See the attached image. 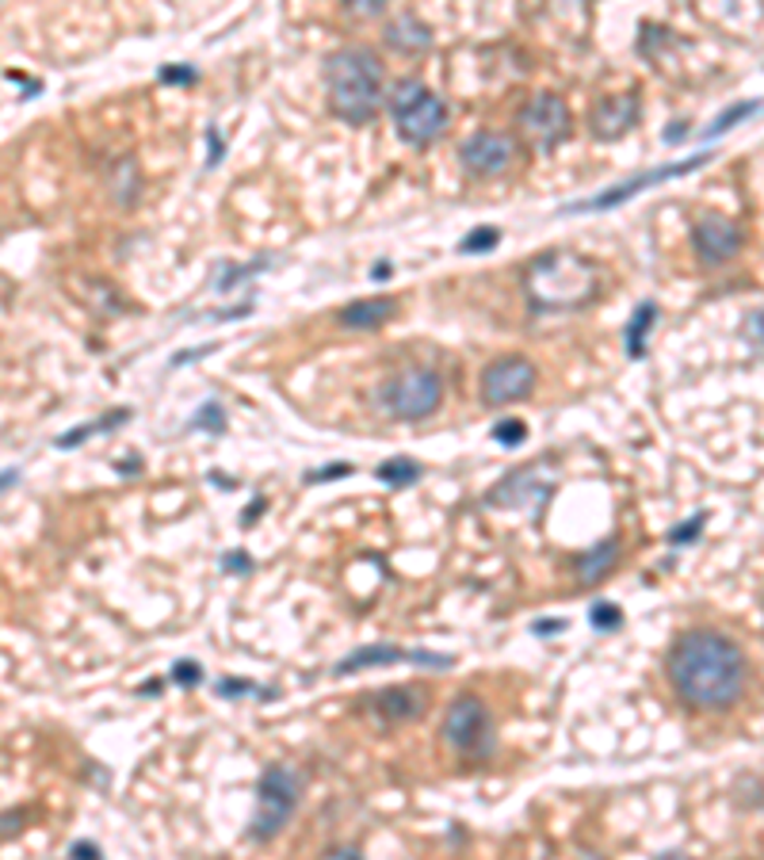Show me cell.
Wrapping results in <instances>:
<instances>
[{
	"label": "cell",
	"instance_id": "cell-42",
	"mask_svg": "<svg viewBox=\"0 0 764 860\" xmlns=\"http://www.w3.org/2000/svg\"><path fill=\"white\" fill-rule=\"evenodd\" d=\"M207 138H211V164H219V157H222V142H219V131H207Z\"/></svg>",
	"mask_w": 764,
	"mask_h": 860
},
{
	"label": "cell",
	"instance_id": "cell-1",
	"mask_svg": "<svg viewBox=\"0 0 764 860\" xmlns=\"http://www.w3.org/2000/svg\"><path fill=\"white\" fill-rule=\"evenodd\" d=\"M665 673L677 700L692 712H726L738 704L749 680V662L741 647L723 631L692 627L673 642Z\"/></svg>",
	"mask_w": 764,
	"mask_h": 860
},
{
	"label": "cell",
	"instance_id": "cell-22",
	"mask_svg": "<svg viewBox=\"0 0 764 860\" xmlns=\"http://www.w3.org/2000/svg\"><path fill=\"white\" fill-rule=\"evenodd\" d=\"M761 108H764L761 100H741V103H734V108H726L723 115H718L715 123H711L707 131H703V138H707V142H711V138H723V134H730L738 123H745V119H753Z\"/></svg>",
	"mask_w": 764,
	"mask_h": 860
},
{
	"label": "cell",
	"instance_id": "cell-13",
	"mask_svg": "<svg viewBox=\"0 0 764 860\" xmlns=\"http://www.w3.org/2000/svg\"><path fill=\"white\" fill-rule=\"evenodd\" d=\"M639 111H642L639 93L601 96V100L593 103V111H589V131H593V138H601V142H616V138H624L634 123H639Z\"/></svg>",
	"mask_w": 764,
	"mask_h": 860
},
{
	"label": "cell",
	"instance_id": "cell-14",
	"mask_svg": "<svg viewBox=\"0 0 764 860\" xmlns=\"http://www.w3.org/2000/svg\"><path fill=\"white\" fill-rule=\"evenodd\" d=\"M531 490H546V493H551V486L539 482L535 467H520V470H513V475L501 478V482L493 486V493L485 501H490V505H497V508H520V505H528V501L535 497Z\"/></svg>",
	"mask_w": 764,
	"mask_h": 860
},
{
	"label": "cell",
	"instance_id": "cell-24",
	"mask_svg": "<svg viewBox=\"0 0 764 860\" xmlns=\"http://www.w3.org/2000/svg\"><path fill=\"white\" fill-rule=\"evenodd\" d=\"M192 429H204V432H211V437H222V432H226V414H222L219 402H204V409L196 414Z\"/></svg>",
	"mask_w": 764,
	"mask_h": 860
},
{
	"label": "cell",
	"instance_id": "cell-35",
	"mask_svg": "<svg viewBox=\"0 0 764 860\" xmlns=\"http://www.w3.org/2000/svg\"><path fill=\"white\" fill-rule=\"evenodd\" d=\"M260 268H264V260H252L249 268H230V272L219 280V291H230V287H234V283H242V280H245V272H260Z\"/></svg>",
	"mask_w": 764,
	"mask_h": 860
},
{
	"label": "cell",
	"instance_id": "cell-21",
	"mask_svg": "<svg viewBox=\"0 0 764 860\" xmlns=\"http://www.w3.org/2000/svg\"><path fill=\"white\" fill-rule=\"evenodd\" d=\"M123 421H131V409H111V414L100 417V421L81 425V429H73V432H65V437H58V447H62V452H70V447L85 444V440L93 437V432H111L115 425H123Z\"/></svg>",
	"mask_w": 764,
	"mask_h": 860
},
{
	"label": "cell",
	"instance_id": "cell-37",
	"mask_svg": "<svg viewBox=\"0 0 764 860\" xmlns=\"http://www.w3.org/2000/svg\"><path fill=\"white\" fill-rule=\"evenodd\" d=\"M264 508H268V501H264V497H252L249 505H245V513H242V528H252V525H257V516H264Z\"/></svg>",
	"mask_w": 764,
	"mask_h": 860
},
{
	"label": "cell",
	"instance_id": "cell-25",
	"mask_svg": "<svg viewBox=\"0 0 764 860\" xmlns=\"http://www.w3.org/2000/svg\"><path fill=\"white\" fill-rule=\"evenodd\" d=\"M497 242H501V230L497 226H478V230H470V234L463 237L459 253H490Z\"/></svg>",
	"mask_w": 764,
	"mask_h": 860
},
{
	"label": "cell",
	"instance_id": "cell-45",
	"mask_svg": "<svg viewBox=\"0 0 764 860\" xmlns=\"http://www.w3.org/2000/svg\"><path fill=\"white\" fill-rule=\"evenodd\" d=\"M12 830H20V814H4V837H9Z\"/></svg>",
	"mask_w": 764,
	"mask_h": 860
},
{
	"label": "cell",
	"instance_id": "cell-30",
	"mask_svg": "<svg viewBox=\"0 0 764 860\" xmlns=\"http://www.w3.org/2000/svg\"><path fill=\"white\" fill-rule=\"evenodd\" d=\"M703 520H707V513H695L692 520H688V525L673 528V532H669V543H673V548H680V543H692L695 536L703 532Z\"/></svg>",
	"mask_w": 764,
	"mask_h": 860
},
{
	"label": "cell",
	"instance_id": "cell-7",
	"mask_svg": "<svg viewBox=\"0 0 764 860\" xmlns=\"http://www.w3.org/2000/svg\"><path fill=\"white\" fill-rule=\"evenodd\" d=\"M444 742L452 750H459L463 758L485 761L497 746V735H493V720L485 712V704L470 692L455 697L444 712Z\"/></svg>",
	"mask_w": 764,
	"mask_h": 860
},
{
	"label": "cell",
	"instance_id": "cell-6",
	"mask_svg": "<svg viewBox=\"0 0 764 860\" xmlns=\"http://www.w3.org/2000/svg\"><path fill=\"white\" fill-rule=\"evenodd\" d=\"M444 402V383L432 368H406L379 391V406L394 421H424Z\"/></svg>",
	"mask_w": 764,
	"mask_h": 860
},
{
	"label": "cell",
	"instance_id": "cell-15",
	"mask_svg": "<svg viewBox=\"0 0 764 860\" xmlns=\"http://www.w3.org/2000/svg\"><path fill=\"white\" fill-rule=\"evenodd\" d=\"M374 708H379V712L386 715V720H394V723L421 720V715H424V692H421V688H409V685L382 688V692H374Z\"/></svg>",
	"mask_w": 764,
	"mask_h": 860
},
{
	"label": "cell",
	"instance_id": "cell-20",
	"mask_svg": "<svg viewBox=\"0 0 764 860\" xmlns=\"http://www.w3.org/2000/svg\"><path fill=\"white\" fill-rule=\"evenodd\" d=\"M654 325H657V306L654 303L634 306V314L627 318V329H624V348L631 360H642V356H646V336Z\"/></svg>",
	"mask_w": 764,
	"mask_h": 860
},
{
	"label": "cell",
	"instance_id": "cell-3",
	"mask_svg": "<svg viewBox=\"0 0 764 860\" xmlns=\"http://www.w3.org/2000/svg\"><path fill=\"white\" fill-rule=\"evenodd\" d=\"M329 111L352 126H363L382 108V65L374 50L344 47L333 50L325 62Z\"/></svg>",
	"mask_w": 764,
	"mask_h": 860
},
{
	"label": "cell",
	"instance_id": "cell-8",
	"mask_svg": "<svg viewBox=\"0 0 764 860\" xmlns=\"http://www.w3.org/2000/svg\"><path fill=\"white\" fill-rule=\"evenodd\" d=\"M520 134L535 153H554L569 138V108L558 93H539L520 108Z\"/></svg>",
	"mask_w": 764,
	"mask_h": 860
},
{
	"label": "cell",
	"instance_id": "cell-34",
	"mask_svg": "<svg viewBox=\"0 0 764 860\" xmlns=\"http://www.w3.org/2000/svg\"><path fill=\"white\" fill-rule=\"evenodd\" d=\"M745 341H753L764 348V310H753L745 318Z\"/></svg>",
	"mask_w": 764,
	"mask_h": 860
},
{
	"label": "cell",
	"instance_id": "cell-11",
	"mask_svg": "<svg viewBox=\"0 0 764 860\" xmlns=\"http://www.w3.org/2000/svg\"><path fill=\"white\" fill-rule=\"evenodd\" d=\"M741 242H745V237H741L738 222H730L718 211H703L692 226V249H695V257H700V265H707V268H718V265H726V260L738 257Z\"/></svg>",
	"mask_w": 764,
	"mask_h": 860
},
{
	"label": "cell",
	"instance_id": "cell-36",
	"mask_svg": "<svg viewBox=\"0 0 764 860\" xmlns=\"http://www.w3.org/2000/svg\"><path fill=\"white\" fill-rule=\"evenodd\" d=\"M222 570H230V574H249L252 563H249V555H245V551H230V555H222Z\"/></svg>",
	"mask_w": 764,
	"mask_h": 860
},
{
	"label": "cell",
	"instance_id": "cell-9",
	"mask_svg": "<svg viewBox=\"0 0 764 860\" xmlns=\"http://www.w3.org/2000/svg\"><path fill=\"white\" fill-rule=\"evenodd\" d=\"M707 161H711V153L703 149V153L688 157V161H673V164H662V169H646V172H639V176H631V181H624V184H616V188L601 192V196H589V199H578V204L562 207V214L612 211V207H619V204H627V199H634L639 192L654 188V184H662V181H673V176H688V172L703 169Z\"/></svg>",
	"mask_w": 764,
	"mask_h": 860
},
{
	"label": "cell",
	"instance_id": "cell-16",
	"mask_svg": "<svg viewBox=\"0 0 764 860\" xmlns=\"http://www.w3.org/2000/svg\"><path fill=\"white\" fill-rule=\"evenodd\" d=\"M382 35H386V47H394L398 54H424V50L432 47L429 24H421V20H417L414 12H406V16H398V20H391Z\"/></svg>",
	"mask_w": 764,
	"mask_h": 860
},
{
	"label": "cell",
	"instance_id": "cell-33",
	"mask_svg": "<svg viewBox=\"0 0 764 860\" xmlns=\"http://www.w3.org/2000/svg\"><path fill=\"white\" fill-rule=\"evenodd\" d=\"M344 9L356 12V16H379L386 9V0H344Z\"/></svg>",
	"mask_w": 764,
	"mask_h": 860
},
{
	"label": "cell",
	"instance_id": "cell-38",
	"mask_svg": "<svg viewBox=\"0 0 764 860\" xmlns=\"http://www.w3.org/2000/svg\"><path fill=\"white\" fill-rule=\"evenodd\" d=\"M211 353H214L211 344H207V348H187V353H176V356H172V368H184L187 360H204V356H211Z\"/></svg>",
	"mask_w": 764,
	"mask_h": 860
},
{
	"label": "cell",
	"instance_id": "cell-2",
	"mask_svg": "<svg viewBox=\"0 0 764 860\" xmlns=\"http://www.w3.org/2000/svg\"><path fill=\"white\" fill-rule=\"evenodd\" d=\"M601 291V268L574 249L539 253L523 272V295L531 310H581Z\"/></svg>",
	"mask_w": 764,
	"mask_h": 860
},
{
	"label": "cell",
	"instance_id": "cell-19",
	"mask_svg": "<svg viewBox=\"0 0 764 860\" xmlns=\"http://www.w3.org/2000/svg\"><path fill=\"white\" fill-rule=\"evenodd\" d=\"M394 662H414V654L391 647V642H371V647H359V650H352L348 658H341L333 673L336 677H348V673L367 669V665H394Z\"/></svg>",
	"mask_w": 764,
	"mask_h": 860
},
{
	"label": "cell",
	"instance_id": "cell-18",
	"mask_svg": "<svg viewBox=\"0 0 764 860\" xmlns=\"http://www.w3.org/2000/svg\"><path fill=\"white\" fill-rule=\"evenodd\" d=\"M616 563H619V540L616 536H608V540H601L596 548L581 551V555L574 558V570H578L581 586H593V581H601Z\"/></svg>",
	"mask_w": 764,
	"mask_h": 860
},
{
	"label": "cell",
	"instance_id": "cell-29",
	"mask_svg": "<svg viewBox=\"0 0 764 860\" xmlns=\"http://www.w3.org/2000/svg\"><path fill=\"white\" fill-rule=\"evenodd\" d=\"M249 692H257V697H272L268 688L252 685V680H219V697L237 700V697H249Z\"/></svg>",
	"mask_w": 764,
	"mask_h": 860
},
{
	"label": "cell",
	"instance_id": "cell-31",
	"mask_svg": "<svg viewBox=\"0 0 764 860\" xmlns=\"http://www.w3.org/2000/svg\"><path fill=\"white\" fill-rule=\"evenodd\" d=\"M157 77H161L164 85H192L199 73L192 70V65H161V70H157Z\"/></svg>",
	"mask_w": 764,
	"mask_h": 860
},
{
	"label": "cell",
	"instance_id": "cell-17",
	"mask_svg": "<svg viewBox=\"0 0 764 860\" xmlns=\"http://www.w3.org/2000/svg\"><path fill=\"white\" fill-rule=\"evenodd\" d=\"M398 314V298H359V303H348L336 321L348 329H379L382 321H391Z\"/></svg>",
	"mask_w": 764,
	"mask_h": 860
},
{
	"label": "cell",
	"instance_id": "cell-28",
	"mask_svg": "<svg viewBox=\"0 0 764 860\" xmlns=\"http://www.w3.org/2000/svg\"><path fill=\"white\" fill-rule=\"evenodd\" d=\"M493 440L505 447H520L523 440H528V429H523V421H516V417H508V421H501L497 429H493Z\"/></svg>",
	"mask_w": 764,
	"mask_h": 860
},
{
	"label": "cell",
	"instance_id": "cell-10",
	"mask_svg": "<svg viewBox=\"0 0 764 860\" xmlns=\"http://www.w3.org/2000/svg\"><path fill=\"white\" fill-rule=\"evenodd\" d=\"M535 386V364L528 356H501L482 371V402L485 406H513L523 402Z\"/></svg>",
	"mask_w": 764,
	"mask_h": 860
},
{
	"label": "cell",
	"instance_id": "cell-27",
	"mask_svg": "<svg viewBox=\"0 0 764 860\" xmlns=\"http://www.w3.org/2000/svg\"><path fill=\"white\" fill-rule=\"evenodd\" d=\"M169 680H176V685H184V688L199 685V680H204V665L192 662V658H180V662L169 669Z\"/></svg>",
	"mask_w": 764,
	"mask_h": 860
},
{
	"label": "cell",
	"instance_id": "cell-39",
	"mask_svg": "<svg viewBox=\"0 0 764 860\" xmlns=\"http://www.w3.org/2000/svg\"><path fill=\"white\" fill-rule=\"evenodd\" d=\"M70 857H100V845H93V841H73L70 845Z\"/></svg>",
	"mask_w": 764,
	"mask_h": 860
},
{
	"label": "cell",
	"instance_id": "cell-32",
	"mask_svg": "<svg viewBox=\"0 0 764 860\" xmlns=\"http://www.w3.org/2000/svg\"><path fill=\"white\" fill-rule=\"evenodd\" d=\"M352 475V463H336V467H321V470H306V482H333V478Z\"/></svg>",
	"mask_w": 764,
	"mask_h": 860
},
{
	"label": "cell",
	"instance_id": "cell-12",
	"mask_svg": "<svg viewBox=\"0 0 764 860\" xmlns=\"http://www.w3.org/2000/svg\"><path fill=\"white\" fill-rule=\"evenodd\" d=\"M516 161V142L497 131H478L459 146V164L470 176H501Z\"/></svg>",
	"mask_w": 764,
	"mask_h": 860
},
{
	"label": "cell",
	"instance_id": "cell-44",
	"mask_svg": "<svg viewBox=\"0 0 764 860\" xmlns=\"http://www.w3.org/2000/svg\"><path fill=\"white\" fill-rule=\"evenodd\" d=\"M329 857H359V849H348V845H336V849H329Z\"/></svg>",
	"mask_w": 764,
	"mask_h": 860
},
{
	"label": "cell",
	"instance_id": "cell-40",
	"mask_svg": "<svg viewBox=\"0 0 764 860\" xmlns=\"http://www.w3.org/2000/svg\"><path fill=\"white\" fill-rule=\"evenodd\" d=\"M685 134H688V123H685V119H677V123H673L669 131H665V142H669V146H677V142L685 138Z\"/></svg>",
	"mask_w": 764,
	"mask_h": 860
},
{
	"label": "cell",
	"instance_id": "cell-43",
	"mask_svg": "<svg viewBox=\"0 0 764 860\" xmlns=\"http://www.w3.org/2000/svg\"><path fill=\"white\" fill-rule=\"evenodd\" d=\"M371 275H374V280H379V283H382V280H391V265L382 260V265H374V268H371Z\"/></svg>",
	"mask_w": 764,
	"mask_h": 860
},
{
	"label": "cell",
	"instance_id": "cell-41",
	"mask_svg": "<svg viewBox=\"0 0 764 860\" xmlns=\"http://www.w3.org/2000/svg\"><path fill=\"white\" fill-rule=\"evenodd\" d=\"M562 627H566L562 619H539V624H531V631H535V635H554V631H562Z\"/></svg>",
	"mask_w": 764,
	"mask_h": 860
},
{
	"label": "cell",
	"instance_id": "cell-23",
	"mask_svg": "<svg viewBox=\"0 0 764 860\" xmlns=\"http://www.w3.org/2000/svg\"><path fill=\"white\" fill-rule=\"evenodd\" d=\"M379 482H386V486H394V490H402V486H409V482H417L421 478V467H417L414 459H406V455H398V459H386L382 463L379 470Z\"/></svg>",
	"mask_w": 764,
	"mask_h": 860
},
{
	"label": "cell",
	"instance_id": "cell-4",
	"mask_svg": "<svg viewBox=\"0 0 764 860\" xmlns=\"http://www.w3.org/2000/svg\"><path fill=\"white\" fill-rule=\"evenodd\" d=\"M391 119L409 146H432L447 126V103L429 85L406 77L391 93Z\"/></svg>",
	"mask_w": 764,
	"mask_h": 860
},
{
	"label": "cell",
	"instance_id": "cell-5",
	"mask_svg": "<svg viewBox=\"0 0 764 860\" xmlns=\"http://www.w3.org/2000/svg\"><path fill=\"white\" fill-rule=\"evenodd\" d=\"M298 796H303V776L287 765H268L257 784V814H252L249 841H275L295 814Z\"/></svg>",
	"mask_w": 764,
	"mask_h": 860
},
{
	"label": "cell",
	"instance_id": "cell-26",
	"mask_svg": "<svg viewBox=\"0 0 764 860\" xmlns=\"http://www.w3.org/2000/svg\"><path fill=\"white\" fill-rule=\"evenodd\" d=\"M589 619H593L596 631H616V627L624 624V609H619V604H612V601H601V604H593Z\"/></svg>",
	"mask_w": 764,
	"mask_h": 860
}]
</instances>
